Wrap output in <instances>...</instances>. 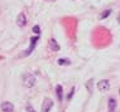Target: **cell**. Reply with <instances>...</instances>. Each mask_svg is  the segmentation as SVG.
Instances as JSON below:
<instances>
[{
    "label": "cell",
    "instance_id": "cell-2",
    "mask_svg": "<svg viewBox=\"0 0 120 112\" xmlns=\"http://www.w3.org/2000/svg\"><path fill=\"white\" fill-rule=\"evenodd\" d=\"M34 83H35V78H34L33 74H27L24 77V86L25 87L30 88L34 86Z\"/></svg>",
    "mask_w": 120,
    "mask_h": 112
},
{
    "label": "cell",
    "instance_id": "cell-9",
    "mask_svg": "<svg viewBox=\"0 0 120 112\" xmlns=\"http://www.w3.org/2000/svg\"><path fill=\"white\" fill-rule=\"evenodd\" d=\"M116 106V102L114 98H111V100H109V107H110V112H114V108Z\"/></svg>",
    "mask_w": 120,
    "mask_h": 112
},
{
    "label": "cell",
    "instance_id": "cell-1",
    "mask_svg": "<svg viewBox=\"0 0 120 112\" xmlns=\"http://www.w3.org/2000/svg\"><path fill=\"white\" fill-rule=\"evenodd\" d=\"M97 88L100 89V92H108L110 89V83L109 81H106V79H102V81H100L97 83Z\"/></svg>",
    "mask_w": 120,
    "mask_h": 112
},
{
    "label": "cell",
    "instance_id": "cell-13",
    "mask_svg": "<svg viewBox=\"0 0 120 112\" xmlns=\"http://www.w3.org/2000/svg\"><path fill=\"white\" fill-rule=\"evenodd\" d=\"M27 112H35V110L33 108L32 105H28V106H27Z\"/></svg>",
    "mask_w": 120,
    "mask_h": 112
},
{
    "label": "cell",
    "instance_id": "cell-11",
    "mask_svg": "<svg viewBox=\"0 0 120 112\" xmlns=\"http://www.w3.org/2000/svg\"><path fill=\"white\" fill-rule=\"evenodd\" d=\"M110 13H111V10H105V11H104L101 15H100V19H104V18H106V17H108V15L110 14Z\"/></svg>",
    "mask_w": 120,
    "mask_h": 112
},
{
    "label": "cell",
    "instance_id": "cell-14",
    "mask_svg": "<svg viewBox=\"0 0 120 112\" xmlns=\"http://www.w3.org/2000/svg\"><path fill=\"white\" fill-rule=\"evenodd\" d=\"M73 92H75V88H72V89H71V93H68V96H67V97H68V100H70V98L73 96Z\"/></svg>",
    "mask_w": 120,
    "mask_h": 112
},
{
    "label": "cell",
    "instance_id": "cell-6",
    "mask_svg": "<svg viewBox=\"0 0 120 112\" xmlns=\"http://www.w3.org/2000/svg\"><path fill=\"white\" fill-rule=\"evenodd\" d=\"M17 24L19 25V27H24V25L27 24V19H25V15L23 14V13H20V14L18 15V18H17Z\"/></svg>",
    "mask_w": 120,
    "mask_h": 112
},
{
    "label": "cell",
    "instance_id": "cell-5",
    "mask_svg": "<svg viewBox=\"0 0 120 112\" xmlns=\"http://www.w3.org/2000/svg\"><path fill=\"white\" fill-rule=\"evenodd\" d=\"M37 40H38V38H37V37L32 38V39H30V47H29L27 50H25V53L23 54V56H28V54H30V53H32V50H33V49H34V47H35V43H37Z\"/></svg>",
    "mask_w": 120,
    "mask_h": 112
},
{
    "label": "cell",
    "instance_id": "cell-12",
    "mask_svg": "<svg viewBox=\"0 0 120 112\" xmlns=\"http://www.w3.org/2000/svg\"><path fill=\"white\" fill-rule=\"evenodd\" d=\"M33 32L35 34H39L41 33V28L38 27V25H34V27H33Z\"/></svg>",
    "mask_w": 120,
    "mask_h": 112
},
{
    "label": "cell",
    "instance_id": "cell-3",
    "mask_svg": "<svg viewBox=\"0 0 120 112\" xmlns=\"http://www.w3.org/2000/svg\"><path fill=\"white\" fill-rule=\"evenodd\" d=\"M53 107V102H52L51 98H46L42 105V112H49L51 108Z\"/></svg>",
    "mask_w": 120,
    "mask_h": 112
},
{
    "label": "cell",
    "instance_id": "cell-8",
    "mask_svg": "<svg viewBox=\"0 0 120 112\" xmlns=\"http://www.w3.org/2000/svg\"><path fill=\"white\" fill-rule=\"evenodd\" d=\"M56 93H57V97H58V100H60V102L62 101V98H63V93H62V86L61 84H58L56 86Z\"/></svg>",
    "mask_w": 120,
    "mask_h": 112
},
{
    "label": "cell",
    "instance_id": "cell-4",
    "mask_svg": "<svg viewBox=\"0 0 120 112\" xmlns=\"http://www.w3.org/2000/svg\"><path fill=\"white\" fill-rule=\"evenodd\" d=\"M1 110H3V112H14V106L10 102H3Z\"/></svg>",
    "mask_w": 120,
    "mask_h": 112
},
{
    "label": "cell",
    "instance_id": "cell-7",
    "mask_svg": "<svg viewBox=\"0 0 120 112\" xmlns=\"http://www.w3.org/2000/svg\"><path fill=\"white\" fill-rule=\"evenodd\" d=\"M49 48L53 52H57V50H60V44L56 42V39H51L49 40Z\"/></svg>",
    "mask_w": 120,
    "mask_h": 112
},
{
    "label": "cell",
    "instance_id": "cell-10",
    "mask_svg": "<svg viewBox=\"0 0 120 112\" xmlns=\"http://www.w3.org/2000/svg\"><path fill=\"white\" fill-rule=\"evenodd\" d=\"M58 64H60V66H68L70 64V60H67V59H58Z\"/></svg>",
    "mask_w": 120,
    "mask_h": 112
}]
</instances>
